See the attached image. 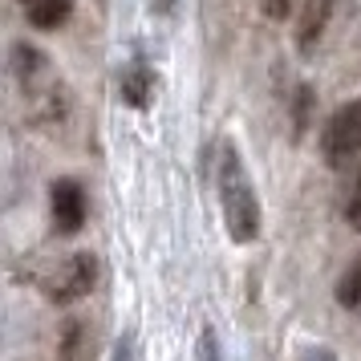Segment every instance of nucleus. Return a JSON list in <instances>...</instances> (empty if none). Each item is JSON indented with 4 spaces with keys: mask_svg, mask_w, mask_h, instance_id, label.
Returning <instances> with one entry per match:
<instances>
[{
    "mask_svg": "<svg viewBox=\"0 0 361 361\" xmlns=\"http://www.w3.org/2000/svg\"><path fill=\"white\" fill-rule=\"evenodd\" d=\"M219 207H224V224L235 244H252L260 235V199L247 179L240 150L231 142L219 154Z\"/></svg>",
    "mask_w": 361,
    "mask_h": 361,
    "instance_id": "f257e3e1",
    "label": "nucleus"
},
{
    "mask_svg": "<svg viewBox=\"0 0 361 361\" xmlns=\"http://www.w3.org/2000/svg\"><path fill=\"white\" fill-rule=\"evenodd\" d=\"M321 150H325L329 166H349V163H357L361 159V98L345 102L341 110L325 122Z\"/></svg>",
    "mask_w": 361,
    "mask_h": 361,
    "instance_id": "f03ea898",
    "label": "nucleus"
},
{
    "mask_svg": "<svg viewBox=\"0 0 361 361\" xmlns=\"http://www.w3.org/2000/svg\"><path fill=\"white\" fill-rule=\"evenodd\" d=\"M49 207H53V224H57V231H66V235L82 231L85 212H90L82 183L78 179H57L49 187Z\"/></svg>",
    "mask_w": 361,
    "mask_h": 361,
    "instance_id": "7ed1b4c3",
    "label": "nucleus"
},
{
    "mask_svg": "<svg viewBox=\"0 0 361 361\" xmlns=\"http://www.w3.org/2000/svg\"><path fill=\"white\" fill-rule=\"evenodd\" d=\"M94 280H98V260L90 256V252H78V256H69L66 268H61V276L53 280V300H61V305H69V300H82L90 288H94Z\"/></svg>",
    "mask_w": 361,
    "mask_h": 361,
    "instance_id": "20e7f679",
    "label": "nucleus"
},
{
    "mask_svg": "<svg viewBox=\"0 0 361 361\" xmlns=\"http://www.w3.org/2000/svg\"><path fill=\"white\" fill-rule=\"evenodd\" d=\"M20 8H25V17H29L33 29H57V25L69 20L73 0H20Z\"/></svg>",
    "mask_w": 361,
    "mask_h": 361,
    "instance_id": "39448f33",
    "label": "nucleus"
},
{
    "mask_svg": "<svg viewBox=\"0 0 361 361\" xmlns=\"http://www.w3.org/2000/svg\"><path fill=\"white\" fill-rule=\"evenodd\" d=\"M150 94H154V73H150L142 61H134V66L122 73V102L134 106V110H147Z\"/></svg>",
    "mask_w": 361,
    "mask_h": 361,
    "instance_id": "423d86ee",
    "label": "nucleus"
},
{
    "mask_svg": "<svg viewBox=\"0 0 361 361\" xmlns=\"http://www.w3.org/2000/svg\"><path fill=\"white\" fill-rule=\"evenodd\" d=\"M329 17H333V0H309V4H305V17H300V29H296L300 49H312V45L321 41Z\"/></svg>",
    "mask_w": 361,
    "mask_h": 361,
    "instance_id": "0eeeda50",
    "label": "nucleus"
},
{
    "mask_svg": "<svg viewBox=\"0 0 361 361\" xmlns=\"http://www.w3.org/2000/svg\"><path fill=\"white\" fill-rule=\"evenodd\" d=\"M337 300H341V309H357L361 305V256L345 268L341 284H337Z\"/></svg>",
    "mask_w": 361,
    "mask_h": 361,
    "instance_id": "6e6552de",
    "label": "nucleus"
},
{
    "mask_svg": "<svg viewBox=\"0 0 361 361\" xmlns=\"http://www.w3.org/2000/svg\"><path fill=\"white\" fill-rule=\"evenodd\" d=\"M82 349H85V325L69 321L66 337H61V353H66V361H82Z\"/></svg>",
    "mask_w": 361,
    "mask_h": 361,
    "instance_id": "1a4fd4ad",
    "label": "nucleus"
},
{
    "mask_svg": "<svg viewBox=\"0 0 361 361\" xmlns=\"http://www.w3.org/2000/svg\"><path fill=\"white\" fill-rule=\"evenodd\" d=\"M199 361H224L219 357V337H215V329H203V333H199Z\"/></svg>",
    "mask_w": 361,
    "mask_h": 361,
    "instance_id": "9d476101",
    "label": "nucleus"
},
{
    "mask_svg": "<svg viewBox=\"0 0 361 361\" xmlns=\"http://www.w3.org/2000/svg\"><path fill=\"white\" fill-rule=\"evenodd\" d=\"M345 219H349V228L361 231V179H357V187H353L349 203H345Z\"/></svg>",
    "mask_w": 361,
    "mask_h": 361,
    "instance_id": "9b49d317",
    "label": "nucleus"
},
{
    "mask_svg": "<svg viewBox=\"0 0 361 361\" xmlns=\"http://www.w3.org/2000/svg\"><path fill=\"white\" fill-rule=\"evenodd\" d=\"M293 4L296 0H264V13L272 20H284V17H293Z\"/></svg>",
    "mask_w": 361,
    "mask_h": 361,
    "instance_id": "f8f14e48",
    "label": "nucleus"
},
{
    "mask_svg": "<svg viewBox=\"0 0 361 361\" xmlns=\"http://www.w3.org/2000/svg\"><path fill=\"white\" fill-rule=\"evenodd\" d=\"M300 361H337V353H329V349H309Z\"/></svg>",
    "mask_w": 361,
    "mask_h": 361,
    "instance_id": "ddd939ff",
    "label": "nucleus"
},
{
    "mask_svg": "<svg viewBox=\"0 0 361 361\" xmlns=\"http://www.w3.org/2000/svg\"><path fill=\"white\" fill-rule=\"evenodd\" d=\"M118 361H130V341H118Z\"/></svg>",
    "mask_w": 361,
    "mask_h": 361,
    "instance_id": "4468645a",
    "label": "nucleus"
}]
</instances>
